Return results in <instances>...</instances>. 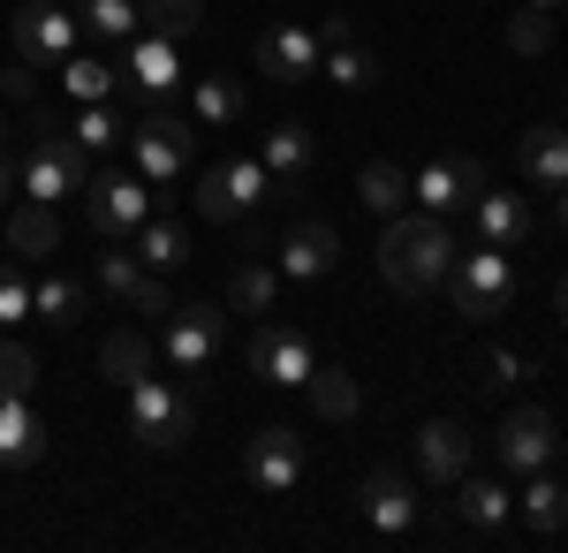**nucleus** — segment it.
Instances as JSON below:
<instances>
[{
    "label": "nucleus",
    "instance_id": "nucleus-1",
    "mask_svg": "<svg viewBox=\"0 0 568 553\" xmlns=\"http://www.w3.org/2000/svg\"><path fill=\"white\" fill-rule=\"evenodd\" d=\"M379 273L394 296H439L455 273V235L439 213H394L379 235Z\"/></svg>",
    "mask_w": 568,
    "mask_h": 553
},
{
    "label": "nucleus",
    "instance_id": "nucleus-2",
    "mask_svg": "<svg viewBox=\"0 0 568 553\" xmlns=\"http://www.w3.org/2000/svg\"><path fill=\"white\" fill-rule=\"evenodd\" d=\"M130 394V440L144 448V455H182V440L197 432V410H190V394L182 386H168V380H130L122 386Z\"/></svg>",
    "mask_w": 568,
    "mask_h": 553
},
{
    "label": "nucleus",
    "instance_id": "nucleus-3",
    "mask_svg": "<svg viewBox=\"0 0 568 553\" xmlns=\"http://www.w3.org/2000/svg\"><path fill=\"white\" fill-rule=\"evenodd\" d=\"M23 198H39V205H61L69 190H84L91 182V152L69 137V129L53 122V114H39V144L23 152Z\"/></svg>",
    "mask_w": 568,
    "mask_h": 553
},
{
    "label": "nucleus",
    "instance_id": "nucleus-4",
    "mask_svg": "<svg viewBox=\"0 0 568 553\" xmlns=\"http://www.w3.org/2000/svg\"><path fill=\"white\" fill-rule=\"evenodd\" d=\"M281 190H273V174H265L258 152H235V160H220V168H205V182H197V213L220 220V228H235V220L265 213Z\"/></svg>",
    "mask_w": 568,
    "mask_h": 553
},
{
    "label": "nucleus",
    "instance_id": "nucleus-5",
    "mask_svg": "<svg viewBox=\"0 0 568 553\" xmlns=\"http://www.w3.org/2000/svg\"><path fill=\"white\" fill-rule=\"evenodd\" d=\"M447 296H455V311H463L470 326H493V319L516 303V258L493 251V243H478L470 258H455V273H447Z\"/></svg>",
    "mask_w": 568,
    "mask_h": 553
},
{
    "label": "nucleus",
    "instance_id": "nucleus-6",
    "mask_svg": "<svg viewBox=\"0 0 568 553\" xmlns=\"http://www.w3.org/2000/svg\"><path fill=\"white\" fill-rule=\"evenodd\" d=\"M144 213H152V182L136 168H99L84 182V220L106 243H130L136 228H144Z\"/></svg>",
    "mask_w": 568,
    "mask_h": 553
},
{
    "label": "nucleus",
    "instance_id": "nucleus-7",
    "mask_svg": "<svg viewBox=\"0 0 568 553\" xmlns=\"http://www.w3.org/2000/svg\"><path fill=\"white\" fill-rule=\"evenodd\" d=\"M122 99L175 107L182 99V39H168V31H136V39L122 46Z\"/></svg>",
    "mask_w": 568,
    "mask_h": 553
},
{
    "label": "nucleus",
    "instance_id": "nucleus-8",
    "mask_svg": "<svg viewBox=\"0 0 568 553\" xmlns=\"http://www.w3.org/2000/svg\"><path fill=\"white\" fill-rule=\"evenodd\" d=\"M220 341H227V311H220V303H182V311H168L160 356L175 364L182 380H197V372L220 356Z\"/></svg>",
    "mask_w": 568,
    "mask_h": 553
},
{
    "label": "nucleus",
    "instance_id": "nucleus-9",
    "mask_svg": "<svg viewBox=\"0 0 568 553\" xmlns=\"http://www.w3.org/2000/svg\"><path fill=\"white\" fill-rule=\"evenodd\" d=\"M84 39V23H77V8H61V0H23L16 8V53L31 61V69H61L69 53Z\"/></svg>",
    "mask_w": 568,
    "mask_h": 553
},
{
    "label": "nucleus",
    "instance_id": "nucleus-10",
    "mask_svg": "<svg viewBox=\"0 0 568 553\" xmlns=\"http://www.w3.org/2000/svg\"><path fill=\"white\" fill-rule=\"evenodd\" d=\"M493 455H500V470H516V477L554 470V455H561V425H554L538 402H516V410L500 418V432H493Z\"/></svg>",
    "mask_w": 568,
    "mask_h": 553
},
{
    "label": "nucleus",
    "instance_id": "nucleus-11",
    "mask_svg": "<svg viewBox=\"0 0 568 553\" xmlns=\"http://www.w3.org/2000/svg\"><path fill=\"white\" fill-rule=\"evenodd\" d=\"M190 152H197V137H190V122L168 114V107H152V114L136 122V137H130V168L144 174V182H182Z\"/></svg>",
    "mask_w": 568,
    "mask_h": 553
},
{
    "label": "nucleus",
    "instance_id": "nucleus-12",
    "mask_svg": "<svg viewBox=\"0 0 568 553\" xmlns=\"http://www.w3.org/2000/svg\"><path fill=\"white\" fill-rule=\"evenodd\" d=\"M356 515H364L372 531H387V539L417 531V515H425V501H417V477H409L402 463L364 470V485H356Z\"/></svg>",
    "mask_w": 568,
    "mask_h": 553
},
{
    "label": "nucleus",
    "instance_id": "nucleus-13",
    "mask_svg": "<svg viewBox=\"0 0 568 553\" xmlns=\"http://www.w3.org/2000/svg\"><path fill=\"white\" fill-rule=\"evenodd\" d=\"M318 372V349H311L304 326H265L251 341V380L258 386H281V394H304V380Z\"/></svg>",
    "mask_w": 568,
    "mask_h": 553
},
{
    "label": "nucleus",
    "instance_id": "nucleus-14",
    "mask_svg": "<svg viewBox=\"0 0 568 553\" xmlns=\"http://www.w3.org/2000/svg\"><path fill=\"white\" fill-rule=\"evenodd\" d=\"M485 190V174H478V160H463V152H447V160H425V168L409 174V205L417 213H470V198Z\"/></svg>",
    "mask_w": 568,
    "mask_h": 553
},
{
    "label": "nucleus",
    "instance_id": "nucleus-15",
    "mask_svg": "<svg viewBox=\"0 0 568 553\" xmlns=\"http://www.w3.org/2000/svg\"><path fill=\"white\" fill-rule=\"evenodd\" d=\"M243 477H251V493H265V501L296 493V485H304V440L288 425H265L258 440L243 448Z\"/></svg>",
    "mask_w": 568,
    "mask_h": 553
},
{
    "label": "nucleus",
    "instance_id": "nucleus-16",
    "mask_svg": "<svg viewBox=\"0 0 568 553\" xmlns=\"http://www.w3.org/2000/svg\"><path fill=\"white\" fill-rule=\"evenodd\" d=\"M318 31H304V23H273L258 39V69H265V84H281V91H304L311 77H318Z\"/></svg>",
    "mask_w": 568,
    "mask_h": 553
},
{
    "label": "nucleus",
    "instance_id": "nucleus-17",
    "mask_svg": "<svg viewBox=\"0 0 568 553\" xmlns=\"http://www.w3.org/2000/svg\"><path fill=\"white\" fill-rule=\"evenodd\" d=\"M45 448H53V425H45V410L31 394H0V470H31L45 463Z\"/></svg>",
    "mask_w": 568,
    "mask_h": 553
},
{
    "label": "nucleus",
    "instance_id": "nucleus-18",
    "mask_svg": "<svg viewBox=\"0 0 568 553\" xmlns=\"http://www.w3.org/2000/svg\"><path fill=\"white\" fill-rule=\"evenodd\" d=\"M318 46H326V53H318V69H326L342 91H372V84H379V53L356 39L349 16H326V23H318Z\"/></svg>",
    "mask_w": 568,
    "mask_h": 553
},
{
    "label": "nucleus",
    "instance_id": "nucleus-19",
    "mask_svg": "<svg viewBox=\"0 0 568 553\" xmlns=\"http://www.w3.org/2000/svg\"><path fill=\"white\" fill-rule=\"evenodd\" d=\"M470 228H478V243H493V251H524L530 235H538V213H530L516 190H478L470 198Z\"/></svg>",
    "mask_w": 568,
    "mask_h": 553
},
{
    "label": "nucleus",
    "instance_id": "nucleus-20",
    "mask_svg": "<svg viewBox=\"0 0 568 553\" xmlns=\"http://www.w3.org/2000/svg\"><path fill=\"white\" fill-rule=\"evenodd\" d=\"M470 455H478L470 425H455V418H425L417 425V470H425V485H455L470 470Z\"/></svg>",
    "mask_w": 568,
    "mask_h": 553
},
{
    "label": "nucleus",
    "instance_id": "nucleus-21",
    "mask_svg": "<svg viewBox=\"0 0 568 553\" xmlns=\"http://www.w3.org/2000/svg\"><path fill=\"white\" fill-rule=\"evenodd\" d=\"M334 265H342V235L326 220H288L281 228V273L288 281H326Z\"/></svg>",
    "mask_w": 568,
    "mask_h": 553
},
{
    "label": "nucleus",
    "instance_id": "nucleus-22",
    "mask_svg": "<svg viewBox=\"0 0 568 553\" xmlns=\"http://www.w3.org/2000/svg\"><path fill=\"white\" fill-rule=\"evenodd\" d=\"M130 243H136V265H144V273H182V258H190L182 205L175 198H152V213H144V228H136Z\"/></svg>",
    "mask_w": 568,
    "mask_h": 553
},
{
    "label": "nucleus",
    "instance_id": "nucleus-23",
    "mask_svg": "<svg viewBox=\"0 0 568 553\" xmlns=\"http://www.w3.org/2000/svg\"><path fill=\"white\" fill-rule=\"evenodd\" d=\"M8 251L23 258V265H31V258H53L61 251V213L39 205V198H16V205H8Z\"/></svg>",
    "mask_w": 568,
    "mask_h": 553
},
{
    "label": "nucleus",
    "instance_id": "nucleus-24",
    "mask_svg": "<svg viewBox=\"0 0 568 553\" xmlns=\"http://www.w3.org/2000/svg\"><path fill=\"white\" fill-rule=\"evenodd\" d=\"M516 168L530 174V182H538V190H561L568 182V129H524V137H516Z\"/></svg>",
    "mask_w": 568,
    "mask_h": 553
},
{
    "label": "nucleus",
    "instance_id": "nucleus-25",
    "mask_svg": "<svg viewBox=\"0 0 568 553\" xmlns=\"http://www.w3.org/2000/svg\"><path fill=\"white\" fill-rule=\"evenodd\" d=\"M258 160H265V174H273V190H296V182L311 174V160H318V144H311L304 122H281L273 137H265Z\"/></svg>",
    "mask_w": 568,
    "mask_h": 553
},
{
    "label": "nucleus",
    "instance_id": "nucleus-26",
    "mask_svg": "<svg viewBox=\"0 0 568 553\" xmlns=\"http://www.w3.org/2000/svg\"><path fill=\"white\" fill-rule=\"evenodd\" d=\"M455 485H463V493H455V515H463L470 531H500V523L516 515V493H508L500 477H470V470H463Z\"/></svg>",
    "mask_w": 568,
    "mask_h": 553
},
{
    "label": "nucleus",
    "instance_id": "nucleus-27",
    "mask_svg": "<svg viewBox=\"0 0 568 553\" xmlns=\"http://www.w3.org/2000/svg\"><path fill=\"white\" fill-rule=\"evenodd\" d=\"M516 515H524L538 539L568 531V485L554 477V470H530V477H524V501H516Z\"/></svg>",
    "mask_w": 568,
    "mask_h": 553
},
{
    "label": "nucleus",
    "instance_id": "nucleus-28",
    "mask_svg": "<svg viewBox=\"0 0 568 553\" xmlns=\"http://www.w3.org/2000/svg\"><path fill=\"white\" fill-rule=\"evenodd\" d=\"M77 23H84V39L122 53V46L144 31V8H136V0H77Z\"/></svg>",
    "mask_w": 568,
    "mask_h": 553
},
{
    "label": "nucleus",
    "instance_id": "nucleus-29",
    "mask_svg": "<svg viewBox=\"0 0 568 553\" xmlns=\"http://www.w3.org/2000/svg\"><path fill=\"white\" fill-rule=\"evenodd\" d=\"M91 311V289L77 281V273H45V281H31V319H45V326H77Z\"/></svg>",
    "mask_w": 568,
    "mask_h": 553
},
{
    "label": "nucleus",
    "instance_id": "nucleus-30",
    "mask_svg": "<svg viewBox=\"0 0 568 553\" xmlns=\"http://www.w3.org/2000/svg\"><path fill=\"white\" fill-rule=\"evenodd\" d=\"M304 394H311V410H318L326 425H349L356 410H364V386H356L342 364H318V372L304 380Z\"/></svg>",
    "mask_w": 568,
    "mask_h": 553
},
{
    "label": "nucleus",
    "instance_id": "nucleus-31",
    "mask_svg": "<svg viewBox=\"0 0 568 553\" xmlns=\"http://www.w3.org/2000/svg\"><path fill=\"white\" fill-rule=\"evenodd\" d=\"M61 91H69L77 107H106V99L122 91V61H91V53H69V61H61Z\"/></svg>",
    "mask_w": 568,
    "mask_h": 553
},
{
    "label": "nucleus",
    "instance_id": "nucleus-32",
    "mask_svg": "<svg viewBox=\"0 0 568 553\" xmlns=\"http://www.w3.org/2000/svg\"><path fill=\"white\" fill-rule=\"evenodd\" d=\"M152 356H160V341H152V334H106V341H99V372H106L114 386L144 380V372H152Z\"/></svg>",
    "mask_w": 568,
    "mask_h": 553
},
{
    "label": "nucleus",
    "instance_id": "nucleus-33",
    "mask_svg": "<svg viewBox=\"0 0 568 553\" xmlns=\"http://www.w3.org/2000/svg\"><path fill=\"white\" fill-rule=\"evenodd\" d=\"M356 198H364V213H402V205H409V174L394 168V160H364V168H356Z\"/></svg>",
    "mask_w": 568,
    "mask_h": 553
},
{
    "label": "nucleus",
    "instance_id": "nucleus-34",
    "mask_svg": "<svg viewBox=\"0 0 568 553\" xmlns=\"http://www.w3.org/2000/svg\"><path fill=\"white\" fill-rule=\"evenodd\" d=\"M281 289V265H235L227 273V311H243V319H258L265 303Z\"/></svg>",
    "mask_w": 568,
    "mask_h": 553
},
{
    "label": "nucleus",
    "instance_id": "nucleus-35",
    "mask_svg": "<svg viewBox=\"0 0 568 553\" xmlns=\"http://www.w3.org/2000/svg\"><path fill=\"white\" fill-rule=\"evenodd\" d=\"M190 107H197V122L227 129L235 114H243V84H235V77H205V84L190 91Z\"/></svg>",
    "mask_w": 568,
    "mask_h": 553
},
{
    "label": "nucleus",
    "instance_id": "nucleus-36",
    "mask_svg": "<svg viewBox=\"0 0 568 553\" xmlns=\"http://www.w3.org/2000/svg\"><path fill=\"white\" fill-rule=\"evenodd\" d=\"M69 137H77L84 152H122V114H114V107H77Z\"/></svg>",
    "mask_w": 568,
    "mask_h": 553
},
{
    "label": "nucleus",
    "instance_id": "nucleus-37",
    "mask_svg": "<svg viewBox=\"0 0 568 553\" xmlns=\"http://www.w3.org/2000/svg\"><path fill=\"white\" fill-rule=\"evenodd\" d=\"M508 46H516V53H524V61H538V53H546V46H554V8H516V16H508Z\"/></svg>",
    "mask_w": 568,
    "mask_h": 553
},
{
    "label": "nucleus",
    "instance_id": "nucleus-38",
    "mask_svg": "<svg viewBox=\"0 0 568 553\" xmlns=\"http://www.w3.org/2000/svg\"><path fill=\"white\" fill-rule=\"evenodd\" d=\"M136 8H144V31H168V39H190L205 16V0H136Z\"/></svg>",
    "mask_w": 568,
    "mask_h": 553
},
{
    "label": "nucleus",
    "instance_id": "nucleus-39",
    "mask_svg": "<svg viewBox=\"0 0 568 553\" xmlns=\"http://www.w3.org/2000/svg\"><path fill=\"white\" fill-rule=\"evenodd\" d=\"M31 326V273L23 265H0V334Z\"/></svg>",
    "mask_w": 568,
    "mask_h": 553
},
{
    "label": "nucleus",
    "instance_id": "nucleus-40",
    "mask_svg": "<svg viewBox=\"0 0 568 553\" xmlns=\"http://www.w3.org/2000/svg\"><path fill=\"white\" fill-rule=\"evenodd\" d=\"M39 386V356L23 341H0V394H31Z\"/></svg>",
    "mask_w": 568,
    "mask_h": 553
},
{
    "label": "nucleus",
    "instance_id": "nucleus-41",
    "mask_svg": "<svg viewBox=\"0 0 568 553\" xmlns=\"http://www.w3.org/2000/svg\"><path fill=\"white\" fill-rule=\"evenodd\" d=\"M91 273H99V289H106V296H130L136 281H144V265H136V251H106L99 265H91Z\"/></svg>",
    "mask_w": 568,
    "mask_h": 553
},
{
    "label": "nucleus",
    "instance_id": "nucleus-42",
    "mask_svg": "<svg viewBox=\"0 0 568 553\" xmlns=\"http://www.w3.org/2000/svg\"><path fill=\"white\" fill-rule=\"evenodd\" d=\"M130 311H144V319H168L175 311V296H168V273H144L130 289Z\"/></svg>",
    "mask_w": 568,
    "mask_h": 553
},
{
    "label": "nucleus",
    "instance_id": "nucleus-43",
    "mask_svg": "<svg viewBox=\"0 0 568 553\" xmlns=\"http://www.w3.org/2000/svg\"><path fill=\"white\" fill-rule=\"evenodd\" d=\"M516 380H524V364L508 349H485V386H516Z\"/></svg>",
    "mask_w": 568,
    "mask_h": 553
},
{
    "label": "nucleus",
    "instance_id": "nucleus-44",
    "mask_svg": "<svg viewBox=\"0 0 568 553\" xmlns=\"http://www.w3.org/2000/svg\"><path fill=\"white\" fill-rule=\"evenodd\" d=\"M0 91H8V99H39V77H31V61H23V69H0Z\"/></svg>",
    "mask_w": 568,
    "mask_h": 553
},
{
    "label": "nucleus",
    "instance_id": "nucleus-45",
    "mask_svg": "<svg viewBox=\"0 0 568 553\" xmlns=\"http://www.w3.org/2000/svg\"><path fill=\"white\" fill-rule=\"evenodd\" d=\"M16 198H23V174H16V160H8V152H0V213H8Z\"/></svg>",
    "mask_w": 568,
    "mask_h": 553
},
{
    "label": "nucleus",
    "instance_id": "nucleus-46",
    "mask_svg": "<svg viewBox=\"0 0 568 553\" xmlns=\"http://www.w3.org/2000/svg\"><path fill=\"white\" fill-rule=\"evenodd\" d=\"M554 220H561V228H568V182H561V190H554Z\"/></svg>",
    "mask_w": 568,
    "mask_h": 553
},
{
    "label": "nucleus",
    "instance_id": "nucleus-47",
    "mask_svg": "<svg viewBox=\"0 0 568 553\" xmlns=\"http://www.w3.org/2000/svg\"><path fill=\"white\" fill-rule=\"evenodd\" d=\"M554 303H561V326H568V273H561V296H554Z\"/></svg>",
    "mask_w": 568,
    "mask_h": 553
},
{
    "label": "nucleus",
    "instance_id": "nucleus-48",
    "mask_svg": "<svg viewBox=\"0 0 568 553\" xmlns=\"http://www.w3.org/2000/svg\"><path fill=\"white\" fill-rule=\"evenodd\" d=\"M530 8H561V0H530Z\"/></svg>",
    "mask_w": 568,
    "mask_h": 553
},
{
    "label": "nucleus",
    "instance_id": "nucleus-49",
    "mask_svg": "<svg viewBox=\"0 0 568 553\" xmlns=\"http://www.w3.org/2000/svg\"><path fill=\"white\" fill-rule=\"evenodd\" d=\"M0 152H8V122H0Z\"/></svg>",
    "mask_w": 568,
    "mask_h": 553
}]
</instances>
